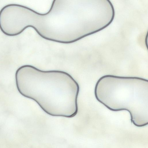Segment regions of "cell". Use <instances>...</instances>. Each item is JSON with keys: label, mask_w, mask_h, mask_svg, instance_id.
<instances>
[{"label": "cell", "mask_w": 148, "mask_h": 148, "mask_svg": "<svg viewBox=\"0 0 148 148\" xmlns=\"http://www.w3.org/2000/svg\"><path fill=\"white\" fill-rule=\"evenodd\" d=\"M15 80L20 94L35 101L48 114L71 118L77 114L79 87L68 73L25 65L16 70Z\"/></svg>", "instance_id": "1"}, {"label": "cell", "mask_w": 148, "mask_h": 148, "mask_svg": "<svg viewBox=\"0 0 148 148\" xmlns=\"http://www.w3.org/2000/svg\"><path fill=\"white\" fill-rule=\"evenodd\" d=\"M96 99L109 110H125L131 122L142 127L148 124V80L139 77L106 75L97 82Z\"/></svg>", "instance_id": "2"}, {"label": "cell", "mask_w": 148, "mask_h": 148, "mask_svg": "<svg viewBox=\"0 0 148 148\" xmlns=\"http://www.w3.org/2000/svg\"><path fill=\"white\" fill-rule=\"evenodd\" d=\"M32 12L40 16L41 14L21 5L11 4L5 5L0 11L1 30L9 36L19 35L32 25Z\"/></svg>", "instance_id": "3"}]
</instances>
